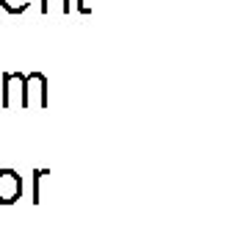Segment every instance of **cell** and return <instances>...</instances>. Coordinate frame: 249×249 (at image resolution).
<instances>
[{"instance_id": "cell-1", "label": "cell", "mask_w": 249, "mask_h": 249, "mask_svg": "<svg viewBox=\"0 0 249 249\" xmlns=\"http://www.w3.org/2000/svg\"><path fill=\"white\" fill-rule=\"evenodd\" d=\"M25 72H6L3 75V108H28L25 103Z\"/></svg>"}, {"instance_id": "cell-2", "label": "cell", "mask_w": 249, "mask_h": 249, "mask_svg": "<svg viewBox=\"0 0 249 249\" xmlns=\"http://www.w3.org/2000/svg\"><path fill=\"white\" fill-rule=\"evenodd\" d=\"M25 103L28 108H47V78L42 72H28V86H25Z\"/></svg>"}, {"instance_id": "cell-3", "label": "cell", "mask_w": 249, "mask_h": 249, "mask_svg": "<svg viewBox=\"0 0 249 249\" xmlns=\"http://www.w3.org/2000/svg\"><path fill=\"white\" fill-rule=\"evenodd\" d=\"M22 196V178L14 169H0V205H14Z\"/></svg>"}, {"instance_id": "cell-4", "label": "cell", "mask_w": 249, "mask_h": 249, "mask_svg": "<svg viewBox=\"0 0 249 249\" xmlns=\"http://www.w3.org/2000/svg\"><path fill=\"white\" fill-rule=\"evenodd\" d=\"M42 14H53V11H58V14H70L72 11V0H42Z\"/></svg>"}, {"instance_id": "cell-5", "label": "cell", "mask_w": 249, "mask_h": 249, "mask_svg": "<svg viewBox=\"0 0 249 249\" xmlns=\"http://www.w3.org/2000/svg\"><path fill=\"white\" fill-rule=\"evenodd\" d=\"M0 6H3V11H9V14H22L31 6V0H0Z\"/></svg>"}, {"instance_id": "cell-6", "label": "cell", "mask_w": 249, "mask_h": 249, "mask_svg": "<svg viewBox=\"0 0 249 249\" xmlns=\"http://www.w3.org/2000/svg\"><path fill=\"white\" fill-rule=\"evenodd\" d=\"M42 178H47V169H36V172H34V194H31V196H34V199H31L34 205L42 202V191H39V186H42Z\"/></svg>"}, {"instance_id": "cell-7", "label": "cell", "mask_w": 249, "mask_h": 249, "mask_svg": "<svg viewBox=\"0 0 249 249\" xmlns=\"http://www.w3.org/2000/svg\"><path fill=\"white\" fill-rule=\"evenodd\" d=\"M75 6H78L80 14H91V9H89V3H86V0H75Z\"/></svg>"}]
</instances>
